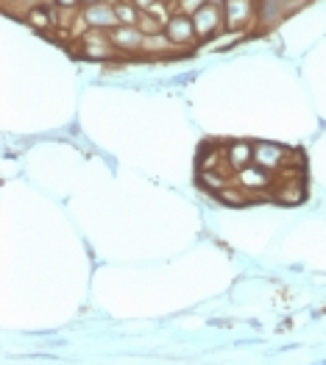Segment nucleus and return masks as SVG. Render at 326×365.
Masks as SVG:
<instances>
[{
    "mask_svg": "<svg viewBox=\"0 0 326 365\" xmlns=\"http://www.w3.org/2000/svg\"><path fill=\"white\" fill-rule=\"evenodd\" d=\"M218 198L223 201V204H232V207H243V204H248L251 201V192H245L240 184H229V187H223L220 192H218Z\"/></svg>",
    "mask_w": 326,
    "mask_h": 365,
    "instance_id": "14",
    "label": "nucleus"
},
{
    "mask_svg": "<svg viewBox=\"0 0 326 365\" xmlns=\"http://www.w3.org/2000/svg\"><path fill=\"white\" fill-rule=\"evenodd\" d=\"M89 3H103V0H81V6H89Z\"/></svg>",
    "mask_w": 326,
    "mask_h": 365,
    "instance_id": "21",
    "label": "nucleus"
},
{
    "mask_svg": "<svg viewBox=\"0 0 326 365\" xmlns=\"http://www.w3.org/2000/svg\"><path fill=\"white\" fill-rule=\"evenodd\" d=\"M220 162H226L223 148H204L198 156V170H220Z\"/></svg>",
    "mask_w": 326,
    "mask_h": 365,
    "instance_id": "16",
    "label": "nucleus"
},
{
    "mask_svg": "<svg viewBox=\"0 0 326 365\" xmlns=\"http://www.w3.org/2000/svg\"><path fill=\"white\" fill-rule=\"evenodd\" d=\"M193 23H195V34H198V42H209L215 39L220 31L226 29V17H223V3H212L201 6L195 14H193Z\"/></svg>",
    "mask_w": 326,
    "mask_h": 365,
    "instance_id": "3",
    "label": "nucleus"
},
{
    "mask_svg": "<svg viewBox=\"0 0 326 365\" xmlns=\"http://www.w3.org/2000/svg\"><path fill=\"white\" fill-rule=\"evenodd\" d=\"M209 0H170V11H181V14H195L201 6H207Z\"/></svg>",
    "mask_w": 326,
    "mask_h": 365,
    "instance_id": "18",
    "label": "nucleus"
},
{
    "mask_svg": "<svg viewBox=\"0 0 326 365\" xmlns=\"http://www.w3.org/2000/svg\"><path fill=\"white\" fill-rule=\"evenodd\" d=\"M304 0H257V26L260 31L273 29L287 14H293Z\"/></svg>",
    "mask_w": 326,
    "mask_h": 365,
    "instance_id": "5",
    "label": "nucleus"
},
{
    "mask_svg": "<svg viewBox=\"0 0 326 365\" xmlns=\"http://www.w3.org/2000/svg\"><path fill=\"white\" fill-rule=\"evenodd\" d=\"M165 34H168L170 42L176 45L178 56H181V53H190L193 45L198 42L193 17H190V14H181V11H170V17H168V23H165Z\"/></svg>",
    "mask_w": 326,
    "mask_h": 365,
    "instance_id": "1",
    "label": "nucleus"
},
{
    "mask_svg": "<svg viewBox=\"0 0 326 365\" xmlns=\"http://www.w3.org/2000/svg\"><path fill=\"white\" fill-rule=\"evenodd\" d=\"M198 184L209 190V192H220L223 187H229V173H223V170H198Z\"/></svg>",
    "mask_w": 326,
    "mask_h": 365,
    "instance_id": "12",
    "label": "nucleus"
},
{
    "mask_svg": "<svg viewBox=\"0 0 326 365\" xmlns=\"http://www.w3.org/2000/svg\"><path fill=\"white\" fill-rule=\"evenodd\" d=\"M109 39L118 48V53L140 56L143 42H146V34L137 29V26H115V29H109Z\"/></svg>",
    "mask_w": 326,
    "mask_h": 365,
    "instance_id": "9",
    "label": "nucleus"
},
{
    "mask_svg": "<svg viewBox=\"0 0 326 365\" xmlns=\"http://www.w3.org/2000/svg\"><path fill=\"white\" fill-rule=\"evenodd\" d=\"M137 29L143 31L146 36H151V34H159V31H165V23H162L159 17L148 14V11H143V14H140V23H137Z\"/></svg>",
    "mask_w": 326,
    "mask_h": 365,
    "instance_id": "17",
    "label": "nucleus"
},
{
    "mask_svg": "<svg viewBox=\"0 0 326 365\" xmlns=\"http://www.w3.org/2000/svg\"><path fill=\"white\" fill-rule=\"evenodd\" d=\"M81 45V56L89 61H109L118 56V48L112 45L109 39V31H101V29H87L81 34L78 39Z\"/></svg>",
    "mask_w": 326,
    "mask_h": 365,
    "instance_id": "2",
    "label": "nucleus"
},
{
    "mask_svg": "<svg viewBox=\"0 0 326 365\" xmlns=\"http://www.w3.org/2000/svg\"><path fill=\"white\" fill-rule=\"evenodd\" d=\"M115 11H118L120 26H137L140 23V9L134 6V0H115Z\"/></svg>",
    "mask_w": 326,
    "mask_h": 365,
    "instance_id": "13",
    "label": "nucleus"
},
{
    "mask_svg": "<svg viewBox=\"0 0 326 365\" xmlns=\"http://www.w3.org/2000/svg\"><path fill=\"white\" fill-rule=\"evenodd\" d=\"M61 11H78L81 9V0H54Z\"/></svg>",
    "mask_w": 326,
    "mask_h": 365,
    "instance_id": "19",
    "label": "nucleus"
},
{
    "mask_svg": "<svg viewBox=\"0 0 326 365\" xmlns=\"http://www.w3.org/2000/svg\"><path fill=\"white\" fill-rule=\"evenodd\" d=\"M140 56H143V59L156 61V59H170V56H178V51H176V45L170 42V36H168L165 31H159V34H151V36H146Z\"/></svg>",
    "mask_w": 326,
    "mask_h": 365,
    "instance_id": "10",
    "label": "nucleus"
},
{
    "mask_svg": "<svg viewBox=\"0 0 326 365\" xmlns=\"http://www.w3.org/2000/svg\"><path fill=\"white\" fill-rule=\"evenodd\" d=\"M78 23H81L84 29H101V31H109V29H115V26H120L118 11H115V0L81 6V9H78Z\"/></svg>",
    "mask_w": 326,
    "mask_h": 365,
    "instance_id": "4",
    "label": "nucleus"
},
{
    "mask_svg": "<svg viewBox=\"0 0 326 365\" xmlns=\"http://www.w3.org/2000/svg\"><path fill=\"white\" fill-rule=\"evenodd\" d=\"M223 17L226 31H243L245 26L257 23V0H223Z\"/></svg>",
    "mask_w": 326,
    "mask_h": 365,
    "instance_id": "6",
    "label": "nucleus"
},
{
    "mask_svg": "<svg viewBox=\"0 0 326 365\" xmlns=\"http://www.w3.org/2000/svg\"><path fill=\"white\" fill-rule=\"evenodd\" d=\"M235 176V184H240L245 192H251V195H260V192H265L273 187V173L265 170V168H260V165H248V168H243L238 173H232Z\"/></svg>",
    "mask_w": 326,
    "mask_h": 365,
    "instance_id": "7",
    "label": "nucleus"
},
{
    "mask_svg": "<svg viewBox=\"0 0 326 365\" xmlns=\"http://www.w3.org/2000/svg\"><path fill=\"white\" fill-rule=\"evenodd\" d=\"M254 165L276 173V170L290 165V151L276 145V143H254Z\"/></svg>",
    "mask_w": 326,
    "mask_h": 365,
    "instance_id": "8",
    "label": "nucleus"
},
{
    "mask_svg": "<svg viewBox=\"0 0 326 365\" xmlns=\"http://www.w3.org/2000/svg\"><path fill=\"white\" fill-rule=\"evenodd\" d=\"M26 23H31L34 29H51V23H54V14H51V9H45L42 3L39 6H31L29 14H26Z\"/></svg>",
    "mask_w": 326,
    "mask_h": 365,
    "instance_id": "15",
    "label": "nucleus"
},
{
    "mask_svg": "<svg viewBox=\"0 0 326 365\" xmlns=\"http://www.w3.org/2000/svg\"><path fill=\"white\" fill-rule=\"evenodd\" d=\"M223 156H226V168L229 173H238L243 168L254 165V143H245V140H235L223 148Z\"/></svg>",
    "mask_w": 326,
    "mask_h": 365,
    "instance_id": "11",
    "label": "nucleus"
},
{
    "mask_svg": "<svg viewBox=\"0 0 326 365\" xmlns=\"http://www.w3.org/2000/svg\"><path fill=\"white\" fill-rule=\"evenodd\" d=\"M156 3H162V0H134V6H137L140 11H151Z\"/></svg>",
    "mask_w": 326,
    "mask_h": 365,
    "instance_id": "20",
    "label": "nucleus"
}]
</instances>
